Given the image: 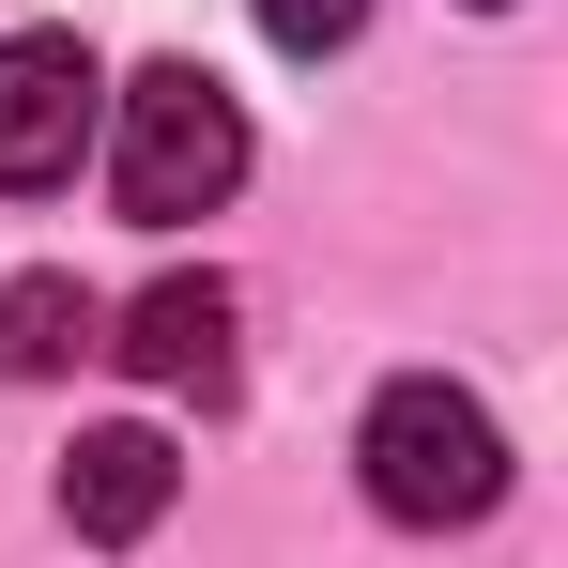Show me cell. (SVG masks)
Listing matches in <instances>:
<instances>
[{
  "mask_svg": "<svg viewBox=\"0 0 568 568\" xmlns=\"http://www.w3.org/2000/svg\"><path fill=\"white\" fill-rule=\"evenodd\" d=\"M262 31H277L292 62H323V47H354V31H369V0H262Z\"/></svg>",
  "mask_w": 568,
  "mask_h": 568,
  "instance_id": "obj_7",
  "label": "cell"
},
{
  "mask_svg": "<svg viewBox=\"0 0 568 568\" xmlns=\"http://www.w3.org/2000/svg\"><path fill=\"white\" fill-rule=\"evenodd\" d=\"M108 185L139 231H185L215 200L246 185V108L215 93L200 62H154V78H123V139H108Z\"/></svg>",
  "mask_w": 568,
  "mask_h": 568,
  "instance_id": "obj_2",
  "label": "cell"
},
{
  "mask_svg": "<svg viewBox=\"0 0 568 568\" xmlns=\"http://www.w3.org/2000/svg\"><path fill=\"white\" fill-rule=\"evenodd\" d=\"M354 462H369V507H384V523L446 538V523H491V491H507V430H491L476 384L399 369V384L369 399V430H354Z\"/></svg>",
  "mask_w": 568,
  "mask_h": 568,
  "instance_id": "obj_1",
  "label": "cell"
},
{
  "mask_svg": "<svg viewBox=\"0 0 568 568\" xmlns=\"http://www.w3.org/2000/svg\"><path fill=\"white\" fill-rule=\"evenodd\" d=\"M231 323H246L231 277H154L123 323H108V354L154 384V399H231V369H246V354H231Z\"/></svg>",
  "mask_w": 568,
  "mask_h": 568,
  "instance_id": "obj_4",
  "label": "cell"
},
{
  "mask_svg": "<svg viewBox=\"0 0 568 568\" xmlns=\"http://www.w3.org/2000/svg\"><path fill=\"white\" fill-rule=\"evenodd\" d=\"M476 16H507V0H476Z\"/></svg>",
  "mask_w": 568,
  "mask_h": 568,
  "instance_id": "obj_8",
  "label": "cell"
},
{
  "mask_svg": "<svg viewBox=\"0 0 568 568\" xmlns=\"http://www.w3.org/2000/svg\"><path fill=\"white\" fill-rule=\"evenodd\" d=\"M93 338H108V307H93L78 277H62V262L0 292V369H16V384H62L78 354H93Z\"/></svg>",
  "mask_w": 568,
  "mask_h": 568,
  "instance_id": "obj_6",
  "label": "cell"
},
{
  "mask_svg": "<svg viewBox=\"0 0 568 568\" xmlns=\"http://www.w3.org/2000/svg\"><path fill=\"white\" fill-rule=\"evenodd\" d=\"M93 123H108V62L78 31H16V47H0V200L78 185Z\"/></svg>",
  "mask_w": 568,
  "mask_h": 568,
  "instance_id": "obj_3",
  "label": "cell"
},
{
  "mask_svg": "<svg viewBox=\"0 0 568 568\" xmlns=\"http://www.w3.org/2000/svg\"><path fill=\"white\" fill-rule=\"evenodd\" d=\"M170 491H185V462H170V430H78L62 446V523L93 538V554H123V538H154L170 523Z\"/></svg>",
  "mask_w": 568,
  "mask_h": 568,
  "instance_id": "obj_5",
  "label": "cell"
}]
</instances>
